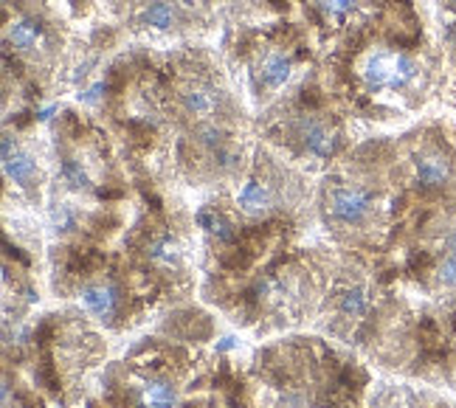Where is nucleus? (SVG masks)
Listing matches in <instances>:
<instances>
[{
    "label": "nucleus",
    "instance_id": "obj_1",
    "mask_svg": "<svg viewBox=\"0 0 456 408\" xmlns=\"http://www.w3.org/2000/svg\"><path fill=\"white\" fill-rule=\"evenodd\" d=\"M414 62L403 54H389V51H381L375 54L369 62H366V82L372 88H400L414 76Z\"/></svg>",
    "mask_w": 456,
    "mask_h": 408
},
{
    "label": "nucleus",
    "instance_id": "obj_2",
    "mask_svg": "<svg viewBox=\"0 0 456 408\" xmlns=\"http://www.w3.org/2000/svg\"><path fill=\"white\" fill-rule=\"evenodd\" d=\"M333 214L344 223H358L369 214V194L361 189H341L333 194Z\"/></svg>",
    "mask_w": 456,
    "mask_h": 408
},
{
    "label": "nucleus",
    "instance_id": "obj_3",
    "mask_svg": "<svg viewBox=\"0 0 456 408\" xmlns=\"http://www.w3.org/2000/svg\"><path fill=\"white\" fill-rule=\"evenodd\" d=\"M299 133H302V141H304V147L310 149V152H316V155H329L336 149V138L329 136L318 121H313V118H302L299 121Z\"/></svg>",
    "mask_w": 456,
    "mask_h": 408
},
{
    "label": "nucleus",
    "instance_id": "obj_4",
    "mask_svg": "<svg viewBox=\"0 0 456 408\" xmlns=\"http://www.w3.org/2000/svg\"><path fill=\"white\" fill-rule=\"evenodd\" d=\"M82 302H85V307L91 313H96L99 318H107L116 307V290L113 288H85L82 290Z\"/></svg>",
    "mask_w": 456,
    "mask_h": 408
},
{
    "label": "nucleus",
    "instance_id": "obj_5",
    "mask_svg": "<svg viewBox=\"0 0 456 408\" xmlns=\"http://www.w3.org/2000/svg\"><path fill=\"white\" fill-rule=\"evenodd\" d=\"M448 160L445 158H439V155H428V158H420L417 160V178H420V183H426V186H439V183H445V178H448Z\"/></svg>",
    "mask_w": 456,
    "mask_h": 408
},
{
    "label": "nucleus",
    "instance_id": "obj_6",
    "mask_svg": "<svg viewBox=\"0 0 456 408\" xmlns=\"http://www.w3.org/2000/svg\"><path fill=\"white\" fill-rule=\"evenodd\" d=\"M6 163V175L15 180V183H20V186H26L31 178H34V172H37V163L31 160V155H26V152H15L9 160H3Z\"/></svg>",
    "mask_w": 456,
    "mask_h": 408
},
{
    "label": "nucleus",
    "instance_id": "obj_7",
    "mask_svg": "<svg viewBox=\"0 0 456 408\" xmlns=\"http://www.w3.org/2000/svg\"><path fill=\"white\" fill-rule=\"evenodd\" d=\"M262 79L268 82L271 88L284 85V82L290 79V59H284V57H279V54L268 57L265 65H262Z\"/></svg>",
    "mask_w": 456,
    "mask_h": 408
},
{
    "label": "nucleus",
    "instance_id": "obj_8",
    "mask_svg": "<svg viewBox=\"0 0 456 408\" xmlns=\"http://www.w3.org/2000/svg\"><path fill=\"white\" fill-rule=\"evenodd\" d=\"M271 203V192L262 186V183H248L242 192H239V206L248 209V212H259Z\"/></svg>",
    "mask_w": 456,
    "mask_h": 408
},
{
    "label": "nucleus",
    "instance_id": "obj_9",
    "mask_svg": "<svg viewBox=\"0 0 456 408\" xmlns=\"http://www.w3.org/2000/svg\"><path fill=\"white\" fill-rule=\"evenodd\" d=\"M183 104H186V110L194 113V115H209V113L217 107V99H215L212 91H192V93L183 96Z\"/></svg>",
    "mask_w": 456,
    "mask_h": 408
},
{
    "label": "nucleus",
    "instance_id": "obj_10",
    "mask_svg": "<svg viewBox=\"0 0 456 408\" xmlns=\"http://www.w3.org/2000/svg\"><path fill=\"white\" fill-rule=\"evenodd\" d=\"M37 37H39V28H37L34 23H28V20L15 23L12 31H9V39H12L17 48H31V46L37 43Z\"/></svg>",
    "mask_w": 456,
    "mask_h": 408
},
{
    "label": "nucleus",
    "instance_id": "obj_11",
    "mask_svg": "<svg viewBox=\"0 0 456 408\" xmlns=\"http://www.w3.org/2000/svg\"><path fill=\"white\" fill-rule=\"evenodd\" d=\"M144 397H147L149 408H170L175 402V391L167 383H147Z\"/></svg>",
    "mask_w": 456,
    "mask_h": 408
},
{
    "label": "nucleus",
    "instance_id": "obj_12",
    "mask_svg": "<svg viewBox=\"0 0 456 408\" xmlns=\"http://www.w3.org/2000/svg\"><path fill=\"white\" fill-rule=\"evenodd\" d=\"M144 23L155 26V28H167L172 23V9L167 3H149L144 12Z\"/></svg>",
    "mask_w": 456,
    "mask_h": 408
},
{
    "label": "nucleus",
    "instance_id": "obj_13",
    "mask_svg": "<svg viewBox=\"0 0 456 408\" xmlns=\"http://www.w3.org/2000/svg\"><path fill=\"white\" fill-rule=\"evenodd\" d=\"M341 310L344 313H352V315L366 313V296L361 290H347L344 299H341Z\"/></svg>",
    "mask_w": 456,
    "mask_h": 408
},
{
    "label": "nucleus",
    "instance_id": "obj_14",
    "mask_svg": "<svg viewBox=\"0 0 456 408\" xmlns=\"http://www.w3.org/2000/svg\"><path fill=\"white\" fill-rule=\"evenodd\" d=\"M62 175H65V178H68V183H71V186H76V189L88 186V175L82 172V167H79V163H73V160H68L65 167H62Z\"/></svg>",
    "mask_w": 456,
    "mask_h": 408
},
{
    "label": "nucleus",
    "instance_id": "obj_15",
    "mask_svg": "<svg viewBox=\"0 0 456 408\" xmlns=\"http://www.w3.org/2000/svg\"><path fill=\"white\" fill-rule=\"evenodd\" d=\"M316 3L329 15H344L358 3V0H316Z\"/></svg>",
    "mask_w": 456,
    "mask_h": 408
},
{
    "label": "nucleus",
    "instance_id": "obj_16",
    "mask_svg": "<svg viewBox=\"0 0 456 408\" xmlns=\"http://www.w3.org/2000/svg\"><path fill=\"white\" fill-rule=\"evenodd\" d=\"M439 281L448 284V288H453V284H456V257H453V254H448V259L442 262V268H439Z\"/></svg>",
    "mask_w": 456,
    "mask_h": 408
},
{
    "label": "nucleus",
    "instance_id": "obj_17",
    "mask_svg": "<svg viewBox=\"0 0 456 408\" xmlns=\"http://www.w3.org/2000/svg\"><path fill=\"white\" fill-rule=\"evenodd\" d=\"M170 245H172V239L170 237H163V239H158L155 245H152V259H172V254H170Z\"/></svg>",
    "mask_w": 456,
    "mask_h": 408
},
{
    "label": "nucleus",
    "instance_id": "obj_18",
    "mask_svg": "<svg viewBox=\"0 0 456 408\" xmlns=\"http://www.w3.org/2000/svg\"><path fill=\"white\" fill-rule=\"evenodd\" d=\"M212 234H217V237H220V239H226V242H228V239L234 237V234H231V225H228L226 220H220V217H217V223H215Z\"/></svg>",
    "mask_w": 456,
    "mask_h": 408
},
{
    "label": "nucleus",
    "instance_id": "obj_19",
    "mask_svg": "<svg viewBox=\"0 0 456 408\" xmlns=\"http://www.w3.org/2000/svg\"><path fill=\"white\" fill-rule=\"evenodd\" d=\"M203 141H206V144H212V147H215V144H220V136H217V133H215V130H203Z\"/></svg>",
    "mask_w": 456,
    "mask_h": 408
},
{
    "label": "nucleus",
    "instance_id": "obj_20",
    "mask_svg": "<svg viewBox=\"0 0 456 408\" xmlns=\"http://www.w3.org/2000/svg\"><path fill=\"white\" fill-rule=\"evenodd\" d=\"M99 93H102V85H96V88H91V91H88V96H85V102H91V104H93V102L99 99Z\"/></svg>",
    "mask_w": 456,
    "mask_h": 408
},
{
    "label": "nucleus",
    "instance_id": "obj_21",
    "mask_svg": "<svg viewBox=\"0 0 456 408\" xmlns=\"http://www.w3.org/2000/svg\"><path fill=\"white\" fill-rule=\"evenodd\" d=\"M445 248H448V254H453L456 257V231L448 237V242H445Z\"/></svg>",
    "mask_w": 456,
    "mask_h": 408
},
{
    "label": "nucleus",
    "instance_id": "obj_22",
    "mask_svg": "<svg viewBox=\"0 0 456 408\" xmlns=\"http://www.w3.org/2000/svg\"><path fill=\"white\" fill-rule=\"evenodd\" d=\"M234 346V338H223V344H220V349H231Z\"/></svg>",
    "mask_w": 456,
    "mask_h": 408
}]
</instances>
